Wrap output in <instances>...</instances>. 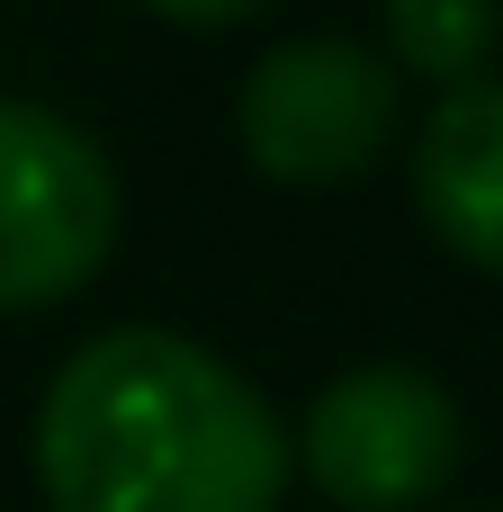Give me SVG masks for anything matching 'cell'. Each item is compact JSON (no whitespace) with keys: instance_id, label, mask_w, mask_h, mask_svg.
I'll return each mask as SVG.
<instances>
[{"instance_id":"7a4b0ae2","label":"cell","mask_w":503,"mask_h":512,"mask_svg":"<svg viewBox=\"0 0 503 512\" xmlns=\"http://www.w3.org/2000/svg\"><path fill=\"white\" fill-rule=\"evenodd\" d=\"M108 243H117L108 153L72 117L36 99H0V315L90 288Z\"/></svg>"},{"instance_id":"5b68a950","label":"cell","mask_w":503,"mask_h":512,"mask_svg":"<svg viewBox=\"0 0 503 512\" xmlns=\"http://www.w3.org/2000/svg\"><path fill=\"white\" fill-rule=\"evenodd\" d=\"M414 207L459 261L503 279V81L441 90L414 135Z\"/></svg>"},{"instance_id":"6da1fadb","label":"cell","mask_w":503,"mask_h":512,"mask_svg":"<svg viewBox=\"0 0 503 512\" xmlns=\"http://www.w3.org/2000/svg\"><path fill=\"white\" fill-rule=\"evenodd\" d=\"M36 486L54 512H279L288 432L189 333L117 324L54 369Z\"/></svg>"},{"instance_id":"3957f363","label":"cell","mask_w":503,"mask_h":512,"mask_svg":"<svg viewBox=\"0 0 503 512\" xmlns=\"http://www.w3.org/2000/svg\"><path fill=\"white\" fill-rule=\"evenodd\" d=\"M234 135L270 180H351L396 135V63L360 36H288L243 72Z\"/></svg>"},{"instance_id":"277c9868","label":"cell","mask_w":503,"mask_h":512,"mask_svg":"<svg viewBox=\"0 0 503 512\" xmlns=\"http://www.w3.org/2000/svg\"><path fill=\"white\" fill-rule=\"evenodd\" d=\"M459 405L441 378L423 369H351L333 378L315 405H306V432H297V459L315 477V495H333L342 512H414L432 504L450 477H459Z\"/></svg>"},{"instance_id":"8992f818","label":"cell","mask_w":503,"mask_h":512,"mask_svg":"<svg viewBox=\"0 0 503 512\" xmlns=\"http://www.w3.org/2000/svg\"><path fill=\"white\" fill-rule=\"evenodd\" d=\"M495 27H503L495 0H387V45H396V63L423 72V81H441V90L486 81Z\"/></svg>"},{"instance_id":"52a82bcc","label":"cell","mask_w":503,"mask_h":512,"mask_svg":"<svg viewBox=\"0 0 503 512\" xmlns=\"http://www.w3.org/2000/svg\"><path fill=\"white\" fill-rule=\"evenodd\" d=\"M153 18H180V27H234V18H252V9H270V0H144Z\"/></svg>"}]
</instances>
